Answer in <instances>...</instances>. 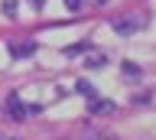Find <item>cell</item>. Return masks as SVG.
Segmentation results:
<instances>
[{"label": "cell", "mask_w": 156, "mask_h": 140, "mask_svg": "<svg viewBox=\"0 0 156 140\" xmlns=\"http://www.w3.org/2000/svg\"><path fill=\"white\" fill-rule=\"evenodd\" d=\"M111 26H114V33H120V36H130V33H136L143 26V20H140V16H124V20H114Z\"/></svg>", "instance_id": "obj_1"}, {"label": "cell", "mask_w": 156, "mask_h": 140, "mask_svg": "<svg viewBox=\"0 0 156 140\" xmlns=\"http://www.w3.org/2000/svg\"><path fill=\"white\" fill-rule=\"evenodd\" d=\"M33 52H36V42H10V56H13V59H26V56H33Z\"/></svg>", "instance_id": "obj_2"}, {"label": "cell", "mask_w": 156, "mask_h": 140, "mask_svg": "<svg viewBox=\"0 0 156 140\" xmlns=\"http://www.w3.org/2000/svg\"><path fill=\"white\" fill-rule=\"evenodd\" d=\"M7 114H10L13 120H23V117H26V108H23V101H20L16 95H10V101H7Z\"/></svg>", "instance_id": "obj_3"}, {"label": "cell", "mask_w": 156, "mask_h": 140, "mask_svg": "<svg viewBox=\"0 0 156 140\" xmlns=\"http://www.w3.org/2000/svg\"><path fill=\"white\" fill-rule=\"evenodd\" d=\"M101 65H107L104 52H88V56H85V69H101Z\"/></svg>", "instance_id": "obj_4"}, {"label": "cell", "mask_w": 156, "mask_h": 140, "mask_svg": "<svg viewBox=\"0 0 156 140\" xmlns=\"http://www.w3.org/2000/svg\"><path fill=\"white\" fill-rule=\"evenodd\" d=\"M91 114H114V101H98V98H91Z\"/></svg>", "instance_id": "obj_5"}, {"label": "cell", "mask_w": 156, "mask_h": 140, "mask_svg": "<svg viewBox=\"0 0 156 140\" xmlns=\"http://www.w3.org/2000/svg\"><path fill=\"white\" fill-rule=\"evenodd\" d=\"M75 88H78V95H85V98H88V101H91V98H98V88H94V85H91V81H85V78L78 81Z\"/></svg>", "instance_id": "obj_6"}, {"label": "cell", "mask_w": 156, "mask_h": 140, "mask_svg": "<svg viewBox=\"0 0 156 140\" xmlns=\"http://www.w3.org/2000/svg\"><path fill=\"white\" fill-rule=\"evenodd\" d=\"M124 75H127V78H140V75H143V69H140L136 62L127 59V62H124Z\"/></svg>", "instance_id": "obj_7"}, {"label": "cell", "mask_w": 156, "mask_h": 140, "mask_svg": "<svg viewBox=\"0 0 156 140\" xmlns=\"http://www.w3.org/2000/svg\"><path fill=\"white\" fill-rule=\"evenodd\" d=\"M3 13H7V16H13V13H16V3H13V0H7V3H3Z\"/></svg>", "instance_id": "obj_8"}, {"label": "cell", "mask_w": 156, "mask_h": 140, "mask_svg": "<svg viewBox=\"0 0 156 140\" xmlns=\"http://www.w3.org/2000/svg\"><path fill=\"white\" fill-rule=\"evenodd\" d=\"M65 7L68 10H81V0H65Z\"/></svg>", "instance_id": "obj_9"}, {"label": "cell", "mask_w": 156, "mask_h": 140, "mask_svg": "<svg viewBox=\"0 0 156 140\" xmlns=\"http://www.w3.org/2000/svg\"><path fill=\"white\" fill-rule=\"evenodd\" d=\"M0 140H13V137H7V134H0Z\"/></svg>", "instance_id": "obj_10"}, {"label": "cell", "mask_w": 156, "mask_h": 140, "mask_svg": "<svg viewBox=\"0 0 156 140\" xmlns=\"http://www.w3.org/2000/svg\"><path fill=\"white\" fill-rule=\"evenodd\" d=\"M98 3H107V0H98Z\"/></svg>", "instance_id": "obj_11"}]
</instances>
